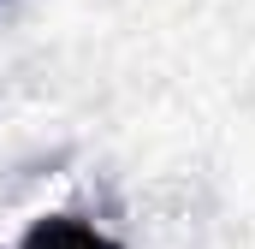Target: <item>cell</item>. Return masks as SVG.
<instances>
[{"label":"cell","mask_w":255,"mask_h":249,"mask_svg":"<svg viewBox=\"0 0 255 249\" xmlns=\"http://www.w3.org/2000/svg\"><path fill=\"white\" fill-rule=\"evenodd\" d=\"M18 249H125V244L107 238L95 220H77V214H42V220L18 238Z\"/></svg>","instance_id":"6da1fadb"}]
</instances>
